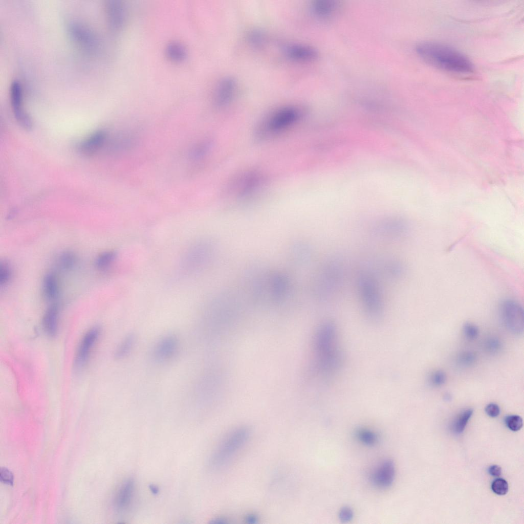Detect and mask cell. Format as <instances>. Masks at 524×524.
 Here are the masks:
<instances>
[{
  "label": "cell",
  "mask_w": 524,
  "mask_h": 524,
  "mask_svg": "<svg viewBox=\"0 0 524 524\" xmlns=\"http://www.w3.org/2000/svg\"><path fill=\"white\" fill-rule=\"evenodd\" d=\"M215 245L211 241L198 242L187 252L183 259L184 266L188 271H198L207 266L215 253Z\"/></svg>",
  "instance_id": "9c48e42d"
},
{
  "label": "cell",
  "mask_w": 524,
  "mask_h": 524,
  "mask_svg": "<svg viewBox=\"0 0 524 524\" xmlns=\"http://www.w3.org/2000/svg\"><path fill=\"white\" fill-rule=\"evenodd\" d=\"M248 40L250 44L255 48H260L265 42L266 36L260 29H253L248 34Z\"/></svg>",
  "instance_id": "4dcf8cb0"
},
{
  "label": "cell",
  "mask_w": 524,
  "mask_h": 524,
  "mask_svg": "<svg viewBox=\"0 0 524 524\" xmlns=\"http://www.w3.org/2000/svg\"><path fill=\"white\" fill-rule=\"evenodd\" d=\"M500 316L505 328L514 335L523 331V310L520 304L512 300L504 301L500 307Z\"/></svg>",
  "instance_id": "8fae6325"
},
{
  "label": "cell",
  "mask_w": 524,
  "mask_h": 524,
  "mask_svg": "<svg viewBox=\"0 0 524 524\" xmlns=\"http://www.w3.org/2000/svg\"><path fill=\"white\" fill-rule=\"evenodd\" d=\"M345 271L343 260L331 256L321 265L314 278L313 294L321 302H328L339 294L344 285Z\"/></svg>",
  "instance_id": "277c9868"
},
{
  "label": "cell",
  "mask_w": 524,
  "mask_h": 524,
  "mask_svg": "<svg viewBox=\"0 0 524 524\" xmlns=\"http://www.w3.org/2000/svg\"><path fill=\"white\" fill-rule=\"evenodd\" d=\"M289 254L292 262L297 265L304 266L311 261L313 250L308 244L298 242L291 246Z\"/></svg>",
  "instance_id": "603a6c76"
},
{
  "label": "cell",
  "mask_w": 524,
  "mask_h": 524,
  "mask_svg": "<svg viewBox=\"0 0 524 524\" xmlns=\"http://www.w3.org/2000/svg\"><path fill=\"white\" fill-rule=\"evenodd\" d=\"M485 410L487 415L491 418L498 417L500 412L499 406L495 403H490L487 405Z\"/></svg>",
  "instance_id": "7bdbcfd3"
},
{
  "label": "cell",
  "mask_w": 524,
  "mask_h": 524,
  "mask_svg": "<svg viewBox=\"0 0 524 524\" xmlns=\"http://www.w3.org/2000/svg\"><path fill=\"white\" fill-rule=\"evenodd\" d=\"M10 100L13 114L17 122L24 128L31 129L32 121L24 108L23 88L17 80H14L11 83Z\"/></svg>",
  "instance_id": "4fadbf2b"
},
{
  "label": "cell",
  "mask_w": 524,
  "mask_h": 524,
  "mask_svg": "<svg viewBox=\"0 0 524 524\" xmlns=\"http://www.w3.org/2000/svg\"><path fill=\"white\" fill-rule=\"evenodd\" d=\"M408 230L407 222L397 216L381 219L370 227V232L374 235L386 239L400 238L407 233Z\"/></svg>",
  "instance_id": "30bf717a"
},
{
  "label": "cell",
  "mask_w": 524,
  "mask_h": 524,
  "mask_svg": "<svg viewBox=\"0 0 524 524\" xmlns=\"http://www.w3.org/2000/svg\"><path fill=\"white\" fill-rule=\"evenodd\" d=\"M249 434L246 427H239L226 435L212 455L210 462L211 466L218 468L227 463L244 446Z\"/></svg>",
  "instance_id": "52a82bcc"
},
{
  "label": "cell",
  "mask_w": 524,
  "mask_h": 524,
  "mask_svg": "<svg viewBox=\"0 0 524 524\" xmlns=\"http://www.w3.org/2000/svg\"><path fill=\"white\" fill-rule=\"evenodd\" d=\"M446 381V375L442 370L433 372L430 376V382L435 387H439L444 385Z\"/></svg>",
  "instance_id": "f35d334b"
},
{
  "label": "cell",
  "mask_w": 524,
  "mask_h": 524,
  "mask_svg": "<svg viewBox=\"0 0 524 524\" xmlns=\"http://www.w3.org/2000/svg\"><path fill=\"white\" fill-rule=\"evenodd\" d=\"M116 257V253L114 251L104 252L97 257L95 261V265L98 269H106L112 264Z\"/></svg>",
  "instance_id": "f546056e"
},
{
  "label": "cell",
  "mask_w": 524,
  "mask_h": 524,
  "mask_svg": "<svg viewBox=\"0 0 524 524\" xmlns=\"http://www.w3.org/2000/svg\"><path fill=\"white\" fill-rule=\"evenodd\" d=\"M237 87L236 80L230 76L223 78L218 83L214 94V102L219 107L228 105L234 97Z\"/></svg>",
  "instance_id": "e0dca14e"
},
{
  "label": "cell",
  "mask_w": 524,
  "mask_h": 524,
  "mask_svg": "<svg viewBox=\"0 0 524 524\" xmlns=\"http://www.w3.org/2000/svg\"><path fill=\"white\" fill-rule=\"evenodd\" d=\"M1 482L4 484L13 486L14 476L13 473L6 468H1L0 471Z\"/></svg>",
  "instance_id": "60d3db41"
},
{
  "label": "cell",
  "mask_w": 524,
  "mask_h": 524,
  "mask_svg": "<svg viewBox=\"0 0 524 524\" xmlns=\"http://www.w3.org/2000/svg\"><path fill=\"white\" fill-rule=\"evenodd\" d=\"M166 52L168 57L176 61L182 60L186 55L185 48L177 42L170 43L167 46Z\"/></svg>",
  "instance_id": "83f0119b"
},
{
  "label": "cell",
  "mask_w": 524,
  "mask_h": 524,
  "mask_svg": "<svg viewBox=\"0 0 524 524\" xmlns=\"http://www.w3.org/2000/svg\"><path fill=\"white\" fill-rule=\"evenodd\" d=\"M136 342V337L133 334L126 336L120 342L115 350V356L117 359H122L127 356L132 351Z\"/></svg>",
  "instance_id": "4316f807"
},
{
  "label": "cell",
  "mask_w": 524,
  "mask_h": 524,
  "mask_svg": "<svg viewBox=\"0 0 524 524\" xmlns=\"http://www.w3.org/2000/svg\"><path fill=\"white\" fill-rule=\"evenodd\" d=\"M359 440L363 444L371 446L374 445L377 441V436L373 432L366 429H361L357 433Z\"/></svg>",
  "instance_id": "d6a6232c"
},
{
  "label": "cell",
  "mask_w": 524,
  "mask_h": 524,
  "mask_svg": "<svg viewBox=\"0 0 524 524\" xmlns=\"http://www.w3.org/2000/svg\"><path fill=\"white\" fill-rule=\"evenodd\" d=\"M379 262L378 271L391 280L399 279L405 273L404 265L397 259L387 258Z\"/></svg>",
  "instance_id": "7402d4cb"
},
{
  "label": "cell",
  "mask_w": 524,
  "mask_h": 524,
  "mask_svg": "<svg viewBox=\"0 0 524 524\" xmlns=\"http://www.w3.org/2000/svg\"><path fill=\"white\" fill-rule=\"evenodd\" d=\"M395 475V468L394 462L391 460H385L373 474L372 481L379 488H387L393 483Z\"/></svg>",
  "instance_id": "ffe728a7"
},
{
  "label": "cell",
  "mask_w": 524,
  "mask_h": 524,
  "mask_svg": "<svg viewBox=\"0 0 524 524\" xmlns=\"http://www.w3.org/2000/svg\"><path fill=\"white\" fill-rule=\"evenodd\" d=\"M505 421L507 427L512 431H518L522 427V419L518 415L508 416L506 417Z\"/></svg>",
  "instance_id": "d590c367"
},
{
  "label": "cell",
  "mask_w": 524,
  "mask_h": 524,
  "mask_svg": "<svg viewBox=\"0 0 524 524\" xmlns=\"http://www.w3.org/2000/svg\"><path fill=\"white\" fill-rule=\"evenodd\" d=\"M476 358V355L473 352L464 351L458 355L456 362L461 367H469L475 362Z\"/></svg>",
  "instance_id": "1f68e13d"
},
{
  "label": "cell",
  "mask_w": 524,
  "mask_h": 524,
  "mask_svg": "<svg viewBox=\"0 0 524 524\" xmlns=\"http://www.w3.org/2000/svg\"><path fill=\"white\" fill-rule=\"evenodd\" d=\"M76 262L75 255L71 252H66L61 254L59 258V264L63 269H71Z\"/></svg>",
  "instance_id": "836d02e7"
},
{
  "label": "cell",
  "mask_w": 524,
  "mask_h": 524,
  "mask_svg": "<svg viewBox=\"0 0 524 524\" xmlns=\"http://www.w3.org/2000/svg\"><path fill=\"white\" fill-rule=\"evenodd\" d=\"M491 489L495 494L499 495H504L508 492L509 486L505 479L498 478L492 482Z\"/></svg>",
  "instance_id": "e575fe53"
},
{
  "label": "cell",
  "mask_w": 524,
  "mask_h": 524,
  "mask_svg": "<svg viewBox=\"0 0 524 524\" xmlns=\"http://www.w3.org/2000/svg\"><path fill=\"white\" fill-rule=\"evenodd\" d=\"M11 276V271L9 265L4 263L0 266V285L5 286L9 281Z\"/></svg>",
  "instance_id": "ab89813d"
},
{
  "label": "cell",
  "mask_w": 524,
  "mask_h": 524,
  "mask_svg": "<svg viewBox=\"0 0 524 524\" xmlns=\"http://www.w3.org/2000/svg\"><path fill=\"white\" fill-rule=\"evenodd\" d=\"M463 332L465 337L468 340H472L476 339L479 334L478 327L475 324L466 322L463 327Z\"/></svg>",
  "instance_id": "74e56055"
},
{
  "label": "cell",
  "mask_w": 524,
  "mask_h": 524,
  "mask_svg": "<svg viewBox=\"0 0 524 524\" xmlns=\"http://www.w3.org/2000/svg\"><path fill=\"white\" fill-rule=\"evenodd\" d=\"M339 2L335 0H315L310 6L313 14L321 18L332 16L339 8Z\"/></svg>",
  "instance_id": "cb8c5ba5"
},
{
  "label": "cell",
  "mask_w": 524,
  "mask_h": 524,
  "mask_svg": "<svg viewBox=\"0 0 524 524\" xmlns=\"http://www.w3.org/2000/svg\"><path fill=\"white\" fill-rule=\"evenodd\" d=\"M248 282L247 294L261 303L279 304L285 301L291 291V281L287 274L277 270H258Z\"/></svg>",
  "instance_id": "6da1fadb"
},
{
  "label": "cell",
  "mask_w": 524,
  "mask_h": 524,
  "mask_svg": "<svg viewBox=\"0 0 524 524\" xmlns=\"http://www.w3.org/2000/svg\"><path fill=\"white\" fill-rule=\"evenodd\" d=\"M356 288L362 308L372 319H378L382 315L384 301L381 290L376 276L365 269L360 271L356 278Z\"/></svg>",
  "instance_id": "5b68a950"
},
{
  "label": "cell",
  "mask_w": 524,
  "mask_h": 524,
  "mask_svg": "<svg viewBox=\"0 0 524 524\" xmlns=\"http://www.w3.org/2000/svg\"><path fill=\"white\" fill-rule=\"evenodd\" d=\"M106 17L111 28L118 30L123 26L126 16L125 5L120 0H108L105 4Z\"/></svg>",
  "instance_id": "ac0fdd59"
},
{
  "label": "cell",
  "mask_w": 524,
  "mask_h": 524,
  "mask_svg": "<svg viewBox=\"0 0 524 524\" xmlns=\"http://www.w3.org/2000/svg\"><path fill=\"white\" fill-rule=\"evenodd\" d=\"M263 177L258 172L250 171L236 177L227 187V196L238 201H246L254 197L262 189Z\"/></svg>",
  "instance_id": "ba28073f"
},
{
  "label": "cell",
  "mask_w": 524,
  "mask_h": 524,
  "mask_svg": "<svg viewBox=\"0 0 524 524\" xmlns=\"http://www.w3.org/2000/svg\"><path fill=\"white\" fill-rule=\"evenodd\" d=\"M304 110L296 105H287L272 112L257 127L255 136L265 140L279 134L300 120Z\"/></svg>",
  "instance_id": "8992f818"
},
{
  "label": "cell",
  "mask_w": 524,
  "mask_h": 524,
  "mask_svg": "<svg viewBox=\"0 0 524 524\" xmlns=\"http://www.w3.org/2000/svg\"><path fill=\"white\" fill-rule=\"evenodd\" d=\"M473 412V409L469 408L463 410L457 416L453 425L455 432L460 433L464 431Z\"/></svg>",
  "instance_id": "f1b7e54d"
},
{
  "label": "cell",
  "mask_w": 524,
  "mask_h": 524,
  "mask_svg": "<svg viewBox=\"0 0 524 524\" xmlns=\"http://www.w3.org/2000/svg\"><path fill=\"white\" fill-rule=\"evenodd\" d=\"M353 511L350 507H344L341 509L339 513V518L343 522L351 521L353 517Z\"/></svg>",
  "instance_id": "b9f144b4"
},
{
  "label": "cell",
  "mask_w": 524,
  "mask_h": 524,
  "mask_svg": "<svg viewBox=\"0 0 524 524\" xmlns=\"http://www.w3.org/2000/svg\"><path fill=\"white\" fill-rule=\"evenodd\" d=\"M179 349V341L173 335L163 337L155 345L152 356L154 360L160 363H165L172 359Z\"/></svg>",
  "instance_id": "9a60e30c"
},
{
  "label": "cell",
  "mask_w": 524,
  "mask_h": 524,
  "mask_svg": "<svg viewBox=\"0 0 524 524\" xmlns=\"http://www.w3.org/2000/svg\"><path fill=\"white\" fill-rule=\"evenodd\" d=\"M418 55L425 61L445 71L468 73L473 67L471 61L458 51L446 45L424 42L416 48Z\"/></svg>",
  "instance_id": "3957f363"
},
{
  "label": "cell",
  "mask_w": 524,
  "mask_h": 524,
  "mask_svg": "<svg viewBox=\"0 0 524 524\" xmlns=\"http://www.w3.org/2000/svg\"><path fill=\"white\" fill-rule=\"evenodd\" d=\"M484 348L488 353L494 354L500 350L501 342L497 338L490 337L485 341Z\"/></svg>",
  "instance_id": "8d00e7d4"
},
{
  "label": "cell",
  "mask_w": 524,
  "mask_h": 524,
  "mask_svg": "<svg viewBox=\"0 0 524 524\" xmlns=\"http://www.w3.org/2000/svg\"><path fill=\"white\" fill-rule=\"evenodd\" d=\"M106 138L107 134L104 130L96 131L81 143L79 150L85 156L93 155L102 147Z\"/></svg>",
  "instance_id": "44dd1931"
},
{
  "label": "cell",
  "mask_w": 524,
  "mask_h": 524,
  "mask_svg": "<svg viewBox=\"0 0 524 524\" xmlns=\"http://www.w3.org/2000/svg\"><path fill=\"white\" fill-rule=\"evenodd\" d=\"M313 346L316 366L321 374H332L339 369L343 354L333 322L326 321L320 325L314 337Z\"/></svg>",
  "instance_id": "7a4b0ae2"
},
{
  "label": "cell",
  "mask_w": 524,
  "mask_h": 524,
  "mask_svg": "<svg viewBox=\"0 0 524 524\" xmlns=\"http://www.w3.org/2000/svg\"><path fill=\"white\" fill-rule=\"evenodd\" d=\"M488 472L492 476L498 477L501 473V468L496 465H492L488 468Z\"/></svg>",
  "instance_id": "ee69618b"
},
{
  "label": "cell",
  "mask_w": 524,
  "mask_h": 524,
  "mask_svg": "<svg viewBox=\"0 0 524 524\" xmlns=\"http://www.w3.org/2000/svg\"><path fill=\"white\" fill-rule=\"evenodd\" d=\"M59 309L53 304L46 310L42 318V325L46 333L50 337L55 336L58 330Z\"/></svg>",
  "instance_id": "d4e9b609"
},
{
  "label": "cell",
  "mask_w": 524,
  "mask_h": 524,
  "mask_svg": "<svg viewBox=\"0 0 524 524\" xmlns=\"http://www.w3.org/2000/svg\"><path fill=\"white\" fill-rule=\"evenodd\" d=\"M100 333V328L95 326L90 329L82 337L74 361V367L76 371H80L85 367Z\"/></svg>",
  "instance_id": "5bb4252c"
},
{
  "label": "cell",
  "mask_w": 524,
  "mask_h": 524,
  "mask_svg": "<svg viewBox=\"0 0 524 524\" xmlns=\"http://www.w3.org/2000/svg\"><path fill=\"white\" fill-rule=\"evenodd\" d=\"M282 51L285 57L292 61H311L318 57L317 50L307 45L290 43L285 46Z\"/></svg>",
  "instance_id": "2e32d148"
},
{
  "label": "cell",
  "mask_w": 524,
  "mask_h": 524,
  "mask_svg": "<svg viewBox=\"0 0 524 524\" xmlns=\"http://www.w3.org/2000/svg\"><path fill=\"white\" fill-rule=\"evenodd\" d=\"M58 283L55 275L52 273L47 274L42 283L43 294L49 300L55 299L58 292Z\"/></svg>",
  "instance_id": "484cf974"
},
{
  "label": "cell",
  "mask_w": 524,
  "mask_h": 524,
  "mask_svg": "<svg viewBox=\"0 0 524 524\" xmlns=\"http://www.w3.org/2000/svg\"><path fill=\"white\" fill-rule=\"evenodd\" d=\"M135 490V484L132 479L124 481L118 488L114 498V507L119 513H124L130 507Z\"/></svg>",
  "instance_id": "d6986e66"
},
{
  "label": "cell",
  "mask_w": 524,
  "mask_h": 524,
  "mask_svg": "<svg viewBox=\"0 0 524 524\" xmlns=\"http://www.w3.org/2000/svg\"><path fill=\"white\" fill-rule=\"evenodd\" d=\"M68 33L73 41L81 48L93 51L99 42L96 34L86 25L77 21L68 24Z\"/></svg>",
  "instance_id": "7c38bea8"
}]
</instances>
